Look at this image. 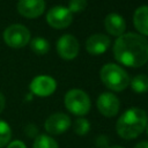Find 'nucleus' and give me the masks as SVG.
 Returning <instances> with one entry per match:
<instances>
[{
	"label": "nucleus",
	"mask_w": 148,
	"mask_h": 148,
	"mask_svg": "<svg viewBox=\"0 0 148 148\" xmlns=\"http://www.w3.org/2000/svg\"><path fill=\"white\" fill-rule=\"evenodd\" d=\"M113 54L125 66L140 67L148 61V40L139 34H124L114 42Z\"/></svg>",
	"instance_id": "1"
},
{
	"label": "nucleus",
	"mask_w": 148,
	"mask_h": 148,
	"mask_svg": "<svg viewBox=\"0 0 148 148\" xmlns=\"http://www.w3.org/2000/svg\"><path fill=\"white\" fill-rule=\"evenodd\" d=\"M147 124L148 116L146 111L139 108H131L118 118L116 131L120 138L131 140L139 136L146 130Z\"/></svg>",
	"instance_id": "2"
},
{
	"label": "nucleus",
	"mask_w": 148,
	"mask_h": 148,
	"mask_svg": "<svg viewBox=\"0 0 148 148\" xmlns=\"http://www.w3.org/2000/svg\"><path fill=\"white\" fill-rule=\"evenodd\" d=\"M99 75L105 87L113 91H121L126 89L130 84L128 74L116 64L104 65L99 72Z\"/></svg>",
	"instance_id": "3"
},
{
	"label": "nucleus",
	"mask_w": 148,
	"mask_h": 148,
	"mask_svg": "<svg viewBox=\"0 0 148 148\" xmlns=\"http://www.w3.org/2000/svg\"><path fill=\"white\" fill-rule=\"evenodd\" d=\"M66 109L75 116H84L90 110V98L81 89H71L65 95Z\"/></svg>",
	"instance_id": "4"
},
{
	"label": "nucleus",
	"mask_w": 148,
	"mask_h": 148,
	"mask_svg": "<svg viewBox=\"0 0 148 148\" xmlns=\"http://www.w3.org/2000/svg\"><path fill=\"white\" fill-rule=\"evenodd\" d=\"M5 43L13 49H21L30 40V31L22 24H12L2 34Z\"/></svg>",
	"instance_id": "5"
},
{
	"label": "nucleus",
	"mask_w": 148,
	"mask_h": 148,
	"mask_svg": "<svg viewBox=\"0 0 148 148\" xmlns=\"http://www.w3.org/2000/svg\"><path fill=\"white\" fill-rule=\"evenodd\" d=\"M73 15L68 10V8L62 6L52 7L46 14L47 23L56 29H64L72 23Z\"/></svg>",
	"instance_id": "6"
},
{
	"label": "nucleus",
	"mask_w": 148,
	"mask_h": 148,
	"mask_svg": "<svg viewBox=\"0 0 148 148\" xmlns=\"http://www.w3.org/2000/svg\"><path fill=\"white\" fill-rule=\"evenodd\" d=\"M71 124H72L71 118L67 114H65L62 112H57V113L51 114L45 120L44 127L49 134L60 135L69 128Z\"/></svg>",
	"instance_id": "7"
},
{
	"label": "nucleus",
	"mask_w": 148,
	"mask_h": 148,
	"mask_svg": "<svg viewBox=\"0 0 148 148\" xmlns=\"http://www.w3.org/2000/svg\"><path fill=\"white\" fill-rule=\"evenodd\" d=\"M56 88H57L56 80L47 75H38L30 82L31 92L39 97H46L52 95Z\"/></svg>",
	"instance_id": "8"
},
{
	"label": "nucleus",
	"mask_w": 148,
	"mask_h": 148,
	"mask_svg": "<svg viewBox=\"0 0 148 148\" xmlns=\"http://www.w3.org/2000/svg\"><path fill=\"white\" fill-rule=\"evenodd\" d=\"M57 52L65 60L74 59L79 53L77 39L72 35L61 36L57 42Z\"/></svg>",
	"instance_id": "9"
},
{
	"label": "nucleus",
	"mask_w": 148,
	"mask_h": 148,
	"mask_svg": "<svg viewBox=\"0 0 148 148\" xmlns=\"http://www.w3.org/2000/svg\"><path fill=\"white\" fill-rule=\"evenodd\" d=\"M120 108L119 99L112 92H103L97 98V109L105 117H114Z\"/></svg>",
	"instance_id": "10"
},
{
	"label": "nucleus",
	"mask_w": 148,
	"mask_h": 148,
	"mask_svg": "<svg viewBox=\"0 0 148 148\" xmlns=\"http://www.w3.org/2000/svg\"><path fill=\"white\" fill-rule=\"evenodd\" d=\"M45 9L44 0H18L17 10L18 13L28 18H35L40 16Z\"/></svg>",
	"instance_id": "11"
},
{
	"label": "nucleus",
	"mask_w": 148,
	"mask_h": 148,
	"mask_svg": "<svg viewBox=\"0 0 148 148\" xmlns=\"http://www.w3.org/2000/svg\"><path fill=\"white\" fill-rule=\"evenodd\" d=\"M110 45V38L103 34L91 35L86 42L87 51L92 56H98L104 53Z\"/></svg>",
	"instance_id": "12"
},
{
	"label": "nucleus",
	"mask_w": 148,
	"mask_h": 148,
	"mask_svg": "<svg viewBox=\"0 0 148 148\" xmlns=\"http://www.w3.org/2000/svg\"><path fill=\"white\" fill-rule=\"evenodd\" d=\"M104 27L110 35L119 37V36L124 35V31L126 29V23H125V20L123 18V16H120L116 13H111V14L106 15V17L104 20Z\"/></svg>",
	"instance_id": "13"
},
{
	"label": "nucleus",
	"mask_w": 148,
	"mask_h": 148,
	"mask_svg": "<svg viewBox=\"0 0 148 148\" xmlns=\"http://www.w3.org/2000/svg\"><path fill=\"white\" fill-rule=\"evenodd\" d=\"M133 22L135 29L140 34L148 36V6H141L136 8L133 15Z\"/></svg>",
	"instance_id": "14"
},
{
	"label": "nucleus",
	"mask_w": 148,
	"mask_h": 148,
	"mask_svg": "<svg viewBox=\"0 0 148 148\" xmlns=\"http://www.w3.org/2000/svg\"><path fill=\"white\" fill-rule=\"evenodd\" d=\"M32 148H59L57 141L46 134H39L35 138Z\"/></svg>",
	"instance_id": "15"
},
{
	"label": "nucleus",
	"mask_w": 148,
	"mask_h": 148,
	"mask_svg": "<svg viewBox=\"0 0 148 148\" xmlns=\"http://www.w3.org/2000/svg\"><path fill=\"white\" fill-rule=\"evenodd\" d=\"M130 83H131L132 89L138 94H143L148 91V76L147 75H143V74L136 75L132 79Z\"/></svg>",
	"instance_id": "16"
},
{
	"label": "nucleus",
	"mask_w": 148,
	"mask_h": 148,
	"mask_svg": "<svg viewBox=\"0 0 148 148\" xmlns=\"http://www.w3.org/2000/svg\"><path fill=\"white\" fill-rule=\"evenodd\" d=\"M30 46H31V50L36 53V54H39V56H43L45 53L49 52L50 50V44L46 39L42 38V37H36L31 40L30 43Z\"/></svg>",
	"instance_id": "17"
},
{
	"label": "nucleus",
	"mask_w": 148,
	"mask_h": 148,
	"mask_svg": "<svg viewBox=\"0 0 148 148\" xmlns=\"http://www.w3.org/2000/svg\"><path fill=\"white\" fill-rule=\"evenodd\" d=\"M12 139V128L5 121L0 119V148L6 147Z\"/></svg>",
	"instance_id": "18"
},
{
	"label": "nucleus",
	"mask_w": 148,
	"mask_h": 148,
	"mask_svg": "<svg viewBox=\"0 0 148 148\" xmlns=\"http://www.w3.org/2000/svg\"><path fill=\"white\" fill-rule=\"evenodd\" d=\"M73 128H74V132H75L77 135L82 136V135H86V134L89 132V130H90V124H89V121H88L86 118L80 117V118H77V119L74 121Z\"/></svg>",
	"instance_id": "19"
},
{
	"label": "nucleus",
	"mask_w": 148,
	"mask_h": 148,
	"mask_svg": "<svg viewBox=\"0 0 148 148\" xmlns=\"http://www.w3.org/2000/svg\"><path fill=\"white\" fill-rule=\"evenodd\" d=\"M87 7V0H69L68 10L71 13H80Z\"/></svg>",
	"instance_id": "20"
},
{
	"label": "nucleus",
	"mask_w": 148,
	"mask_h": 148,
	"mask_svg": "<svg viewBox=\"0 0 148 148\" xmlns=\"http://www.w3.org/2000/svg\"><path fill=\"white\" fill-rule=\"evenodd\" d=\"M96 146L98 148H108L109 147V139L106 135H99L96 139Z\"/></svg>",
	"instance_id": "21"
},
{
	"label": "nucleus",
	"mask_w": 148,
	"mask_h": 148,
	"mask_svg": "<svg viewBox=\"0 0 148 148\" xmlns=\"http://www.w3.org/2000/svg\"><path fill=\"white\" fill-rule=\"evenodd\" d=\"M24 132H25V134H27L28 136L32 138V136H37L38 130L36 128V126H35L34 124H29V125H27V126H25Z\"/></svg>",
	"instance_id": "22"
},
{
	"label": "nucleus",
	"mask_w": 148,
	"mask_h": 148,
	"mask_svg": "<svg viewBox=\"0 0 148 148\" xmlns=\"http://www.w3.org/2000/svg\"><path fill=\"white\" fill-rule=\"evenodd\" d=\"M6 148H27V146L20 140H14V141H10L6 146Z\"/></svg>",
	"instance_id": "23"
},
{
	"label": "nucleus",
	"mask_w": 148,
	"mask_h": 148,
	"mask_svg": "<svg viewBox=\"0 0 148 148\" xmlns=\"http://www.w3.org/2000/svg\"><path fill=\"white\" fill-rule=\"evenodd\" d=\"M5 105H6V98H5V96L2 95V92H0V113L3 111Z\"/></svg>",
	"instance_id": "24"
},
{
	"label": "nucleus",
	"mask_w": 148,
	"mask_h": 148,
	"mask_svg": "<svg viewBox=\"0 0 148 148\" xmlns=\"http://www.w3.org/2000/svg\"><path fill=\"white\" fill-rule=\"evenodd\" d=\"M134 148H148V141H141L134 146Z\"/></svg>",
	"instance_id": "25"
},
{
	"label": "nucleus",
	"mask_w": 148,
	"mask_h": 148,
	"mask_svg": "<svg viewBox=\"0 0 148 148\" xmlns=\"http://www.w3.org/2000/svg\"><path fill=\"white\" fill-rule=\"evenodd\" d=\"M108 148H124L121 146H111V147H108Z\"/></svg>",
	"instance_id": "26"
},
{
	"label": "nucleus",
	"mask_w": 148,
	"mask_h": 148,
	"mask_svg": "<svg viewBox=\"0 0 148 148\" xmlns=\"http://www.w3.org/2000/svg\"><path fill=\"white\" fill-rule=\"evenodd\" d=\"M146 133H147V135H148V124H147V126H146Z\"/></svg>",
	"instance_id": "27"
}]
</instances>
